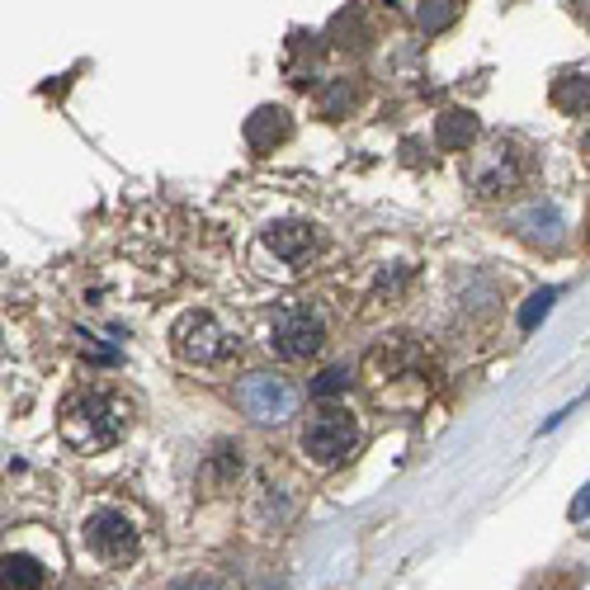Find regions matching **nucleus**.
I'll return each instance as SVG.
<instances>
[{
    "instance_id": "nucleus-18",
    "label": "nucleus",
    "mask_w": 590,
    "mask_h": 590,
    "mask_svg": "<svg viewBox=\"0 0 590 590\" xmlns=\"http://www.w3.org/2000/svg\"><path fill=\"white\" fill-rule=\"evenodd\" d=\"M345 100H355V90H349V81H336L326 90V114H341Z\"/></svg>"
},
{
    "instance_id": "nucleus-13",
    "label": "nucleus",
    "mask_w": 590,
    "mask_h": 590,
    "mask_svg": "<svg viewBox=\"0 0 590 590\" xmlns=\"http://www.w3.org/2000/svg\"><path fill=\"white\" fill-rule=\"evenodd\" d=\"M458 10H464V0H421L416 20H421L425 34H444V29L458 20Z\"/></svg>"
},
{
    "instance_id": "nucleus-19",
    "label": "nucleus",
    "mask_w": 590,
    "mask_h": 590,
    "mask_svg": "<svg viewBox=\"0 0 590 590\" xmlns=\"http://www.w3.org/2000/svg\"><path fill=\"white\" fill-rule=\"evenodd\" d=\"M586 515H590V482L581 487V497H577V501H571V505H567V520H571V524H581Z\"/></svg>"
},
{
    "instance_id": "nucleus-3",
    "label": "nucleus",
    "mask_w": 590,
    "mask_h": 590,
    "mask_svg": "<svg viewBox=\"0 0 590 590\" xmlns=\"http://www.w3.org/2000/svg\"><path fill=\"white\" fill-rule=\"evenodd\" d=\"M355 444H359V425L349 411H316V416L302 425V454L312 458V464H322V468H336L345 464L349 454H355Z\"/></svg>"
},
{
    "instance_id": "nucleus-7",
    "label": "nucleus",
    "mask_w": 590,
    "mask_h": 590,
    "mask_svg": "<svg viewBox=\"0 0 590 590\" xmlns=\"http://www.w3.org/2000/svg\"><path fill=\"white\" fill-rule=\"evenodd\" d=\"M468 175H472L477 194H505V189L520 185V162H515V152H510V142H497L482 162H472Z\"/></svg>"
},
{
    "instance_id": "nucleus-12",
    "label": "nucleus",
    "mask_w": 590,
    "mask_h": 590,
    "mask_svg": "<svg viewBox=\"0 0 590 590\" xmlns=\"http://www.w3.org/2000/svg\"><path fill=\"white\" fill-rule=\"evenodd\" d=\"M43 567L29 553H5V590H38Z\"/></svg>"
},
{
    "instance_id": "nucleus-6",
    "label": "nucleus",
    "mask_w": 590,
    "mask_h": 590,
    "mask_svg": "<svg viewBox=\"0 0 590 590\" xmlns=\"http://www.w3.org/2000/svg\"><path fill=\"white\" fill-rule=\"evenodd\" d=\"M86 548L109 567H123L137 557V530L123 510H94L86 520Z\"/></svg>"
},
{
    "instance_id": "nucleus-16",
    "label": "nucleus",
    "mask_w": 590,
    "mask_h": 590,
    "mask_svg": "<svg viewBox=\"0 0 590 590\" xmlns=\"http://www.w3.org/2000/svg\"><path fill=\"white\" fill-rule=\"evenodd\" d=\"M553 302H557V289H538L530 302H524L520 308V331H534L538 322H544V316L553 312Z\"/></svg>"
},
{
    "instance_id": "nucleus-5",
    "label": "nucleus",
    "mask_w": 590,
    "mask_h": 590,
    "mask_svg": "<svg viewBox=\"0 0 590 590\" xmlns=\"http://www.w3.org/2000/svg\"><path fill=\"white\" fill-rule=\"evenodd\" d=\"M232 349H236V341L218 326L213 312H189V316H180V326H175V355L189 364H218V359H227Z\"/></svg>"
},
{
    "instance_id": "nucleus-4",
    "label": "nucleus",
    "mask_w": 590,
    "mask_h": 590,
    "mask_svg": "<svg viewBox=\"0 0 590 590\" xmlns=\"http://www.w3.org/2000/svg\"><path fill=\"white\" fill-rule=\"evenodd\" d=\"M326 341V322L302 302H289V308L275 312V326H269V345H275L279 359H312Z\"/></svg>"
},
{
    "instance_id": "nucleus-14",
    "label": "nucleus",
    "mask_w": 590,
    "mask_h": 590,
    "mask_svg": "<svg viewBox=\"0 0 590 590\" xmlns=\"http://www.w3.org/2000/svg\"><path fill=\"white\" fill-rule=\"evenodd\" d=\"M331 38H336L341 47H355V53H359V47L369 43V24H364L359 10H341L336 20H331Z\"/></svg>"
},
{
    "instance_id": "nucleus-10",
    "label": "nucleus",
    "mask_w": 590,
    "mask_h": 590,
    "mask_svg": "<svg viewBox=\"0 0 590 590\" xmlns=\"http://www.w3.org/2000/svg\"><path fill=\"white\" fill-rule=\"evenodd\" d=\"M283 137H289V114H283L279 104H265L246 119V147L251 152H275V142H283Z\"/></svg>"
},
{
    "instance_id": "nucleus-2",
    "label": "nucleus",
    "mask_w": 590,
    "mask_h": 590,
    "mask_svg": "<svg viewBox=\"0 0 590 590\" xmlns=\"http://www.w3.org/2000/svg\"><path fill=\"white\" fill-rule=\"evenodd\" d=\"M302 402V392L283 374H246L236 382V407L246 411L255 425H279L289 421Z\"/></svg>"
},
{
    "instance_id": "nucleus-11",
    "label": "nucleus",
    "mask_w": 590,
    "mask_h": 590,
    "mask_svg": "<svg viewBox=\"0 0 590 590\" xmlns=\"http://www.w3.org/2000/svg\"><path fill=\"white\" fill-rule=\"evenodd\" d=\"M553 104L563 109V114H586L590 109V76L586 71H567L553 81Z\"/></svg>"
},
{
    "instance_id": "nucleus-9",
    "label": "nucleus",
    "mask_w": 590,
    "mask_h": 590,
    "mask_svg": "<svg viewBox=\"0 0 590 590\" xmlns=\"http://www.w3.org/2000/svg\"><path fill=\"white\" fill-rule=\"evenodd\" d=\"M265 242H269V251H275L279 260L302 265L316 251V232L308 227V222H283V227H269L265 232Z\"/></svg>"
},
{
    "instance_id": "nucleus-17",
    "label": "nucleus",
    "mask_w": 590,
    "mask_h": 590,
    "mask_svg": "<svg viewBox=\"0 0 590 590\" xmlns=\"http://www.w3.org/2000/svg\"><path fill=\"white\" fill-rule=\"evenodd\" d=\"M345 388H349V369H326L312 382V397H341Z\"/></svg>"
},
{
    "instance_id": "nucleus-8",
    "label": "nucleus",
    "mask_w": 590,
    "mask_h": 590,
    "mask_svg": "<svg viewBox=\"0 0 590 590\" xmlns=\"http://www.w3.org/2000/svg\"><path fill=\"white\" fill-rule=\"evenodd\" d=\"M477 133H482V123H477V114H468V109H444L439 123H435V147L439 152H468Z\"/></svg>"
},
{
    "instance_id": "nucleus-20",
    "label": "nucleus",
    "mask_w": 590,
    "mask_h": 590,
    "mask_svg": "<svg viewBox=\"0 0 590 590\" xmlns=\"http://www.w3.org/2000/svg\"><path fill=\"white\" fill-rule=\"evenodd\" d=\"M180 590H213V586H199V581H189V586H180Z\"/></svg>"
},
{
    "instance_id": "nucleus-15",
    "label": "nucleus",
    "mask_w": 590,
    "mask_h": 590,
    "mask_svg": "<svg viewBox=\"0 0 590 590\" xmlns=\"http://www.w3.org/2000/svg\"><path fill=\"white\" fill-rule=\"evenodd\" d=\"M557 222H563V218H557V213L548 209V203H544V209L524 213V236H530V242L553 246V242H557Z\"/></svg>"
},
{
    "instance_id": "nucleus-1",
    "label": "nucleus",
    "mask_w": 590,
    "mask_h": 590,
    "mask_svg": "<svg viewBox=\"0 0 590 590\" xmlns=\"http://www.w3.org/2000/svg\"><path fill=\"white\" fill-rule=\"evenodd\" d=\"M127 425V407L119 402L114 392H100V388H86L76 392L67 407H62V439L71 444V449H109Z\"/></svg>"
}]
</instances>
